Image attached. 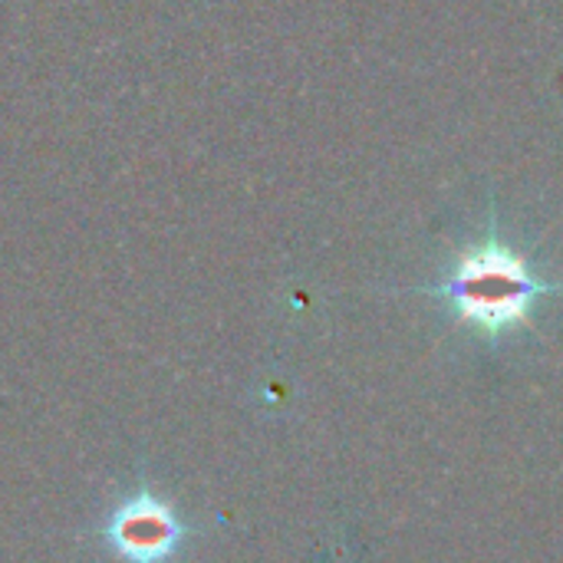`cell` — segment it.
Instances as JSON below:
<instances>
[{"label":"cell","instance_id":"obj_1","mask_svg":"<svg viewBox=\"0 0 563 563\" xmlns=\"http://www.w3.org/2000/svg\"><path fill=\"white\" fill-rule=\"evenodd\" d=\"M551 290L554 287L538 280L528 264L498 241L468 251L449 274V280L435 287V294L445 297L465 323L478 327L488 336L525 323L534 300Z\"/></svg>","mask_w":563,"mask_h":563}]
</instances>
